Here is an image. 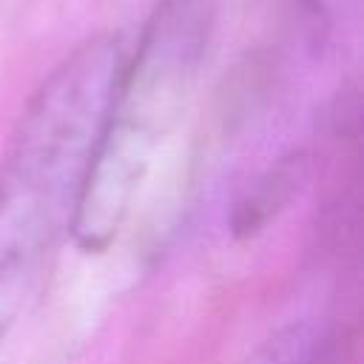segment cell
I'll return each instance as SVG.
<instances>
[{
  "mask_svg": "<svg viewBox=\"0 0 364 364\" xmlns=\"http://www.w3.org/2000/svg\"><path fill=\"white\" fill-rule=\"evenodd\" d=\"M128 54L122 31L82 40L26 100L0 151V344L71 239Z\"/></svg>",
  "mask_w": 364,
  "mask_h": 364,
  "instance_id": "cell-1",
  "label": "cell"
},
{
  "mask_svg": "<svg viewBox=\"0 0 364 364\" xmlns=\"http://www.w3.org/2000/svg\"><path fill=\"white\" fill-rule=\"evenodd\" d=\"M205 0H165L131 46L71 228L80 250L102 253L119 236L179 125L205 57Z\"/></svg>",
  "mask_w": 364,
  "mask_h": 364,
  "instance_id": "cell-2",
  "label": "cell"
}]
</instances>
